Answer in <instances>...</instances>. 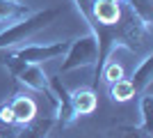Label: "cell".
I'll use <instances>...</instances> for the list:
<instances>
[{
    "instance_id": "obj_1",
    "label": "cell",
    "mask_w": 153,
    "mask_h": 138,
    "mask_svg": "<svg viewBox=\"0 0 153 138\" xmlns=\"http://www.w3.org/2000/svg\"><path fill=\"white\" fill-rule=\"evenodd\" d=\"M59 12H62L59 7H46L41 12H32L30 16H25V19H21V21H14L9 28H5L0 32V51L19 44V41H25L34 32L44 30L48 23H53L59 16Z\"/></svg>"
},
{
    "instance_id": "obj_2",
    "label": "cell",
    "mask_w": 153,
    "mask_h": 138,
    "mask_svg": "<svg viewBox=\"0 0 153 138\" xmlns=\"http://www.w3.org/2000/svg\"><path fill=\"white\" fill-rule=\"evenodd\" d=\"M0 65L5 67L7 72L12 74L14 78L19 81L21 85H25L32 92H41L53 101V92H51V76L41 69V65H30V62H23L14 55L12 51H7L2 58H0Z\"/></svg>"
},
{
    "instance_id": "obj_3",
    "label": "cell",
    "mask_w": 153,
    "mask_h": 138,
    "mask_svg": "<svg viewBox=\"0 0 153 138\" xmlns=\"http://www.w3.org/2000/svg\"><path fill=\"white\" fill-rule=\"evenodd\" d=\"M64 62L59 67L57 74H66V72H73V69H82V67H94L96 60H98V39L96 35L87 32V35H80L76 39H71L66 53L62 55Z\"/></svg>"
},
{
    "instance_id": "obj_4",
    "label": "cell",
    "mask_w": 153,
    "mask_h": 138,
    "mask_svg": "<svg viewBox=\"0 0 153 138\" xmlns=\"http://www.w3.org/2000/svg\"><path fill=\"white\" fill-rule=\"evenodd\" d=\"M71 39H62V41H51V44H27L21 46L16 51H12L14 55L23 62H30V65H44L48 60H55L59 55L66 53Z\"/></svg>"
},
{
    "instance_id": "obj_5",
    "label": "cell",
    "mask_w": 153,
    "mask_h": 138,
    "mask_svg": "<svg viewBox=\"0 0 153 138\" xmlns=\"http://www.w3.org/2000/svg\"><path fill=\"white\" fill-rule=\"evenodd\" d=\"M51 81V92H53V106H55V122H57L59 127H69L76 122V115H73V111H71V101H69V90L64 87L62 78H57V76H53Z\"/></svg>"
},
{
    "instance_id": "obj_6",
    "label": "cell",
    "mask_w": 153,
    "mask_h": 138,
    "mask_svg": "<svg viewBox=\"0 0 153 138\" xmlns=\"http://www.w3.org/2000/svg\"><path fill=\"white\" fill-rule=\"evenodd\" d=\"M126 12L123 2H114V0H94L91 2V26H114L119 23Z\"/></svg>"
},
{
    "instance_id": "obj_7",
    "label": "cell",
    "mask_w": 153,
    "mask_h": 138,
    "mask_svg": "<svg viewBox=\"0 0 153 138\" xmlns=\"http://www.w3.org/2000/svg\"><path fill=\"white\" fill-rule=\"evenodd\" d=\"M69 101H71V111L73 115L82 118V115H91L98 108V97H96L94 87H76L69 92Z\"/></svg>"
},
{
    "instance_id": "obj_8",
    "label": "cell",
    "mask_w": 153,
    "mask_h": 138,
    "mask_svg": "<svg viewBox=\"0 0 153 138\" xmlns=\"http://www.w3.org/2000/svg\"><path fill=\"white\" fill-rule=\"evenodd\" d=\"M7 104H9V108H12L14 118L19 120V124H23V127L37 118V101H34L30 94H25V92L14 94V97L9 99Z\"/></svg>"
},
{
    "instance_id": "obj_9",
    "label": "cell",
    "mask_w": 153,
    "mask_h": 138,
    "mask_svg": "<svg viewBox=\"0 0 153 138\" xmlns=\"http://www.w3.org/2000/svg\"><path fill=\"white\" fill-rule=\"evenodd\" d=\"M55 124H57V122H55V115L34 118L32 122H27V124L21 129L16 138H48V133L53 131V127H55Z\"/></svg>"
},
{
    "instance_id": "obj_10",
    "label": "cell",
    "mask_w": 153,
    "mask_h": 138,
    "mask_svg": "<svg viewBox=\"0 0 153 138\" xmlns=\"http://www.w3.org/2000/svg\"><path fill=\"white\" fill-rule=\"evenodd\" d=\"M151 67H153V55L146 53V55L142 58L140 67H137L133 72V76L128 78L135 87V94H142L144 90H149V85H151Z\"/></svg>"
},
{
    "instance_id": "obj_11",
    "label": "cell",
    "mask_w": 153,
    "mask_h": 138,
    "mask_svg": "<svg viewBox=\"0 0 153 138\" xmlns=\"http://www.w3.org/2000/svg\"><path fill=\"white\" fill-rule=\"evenodd\" d=\"M121 2L146 30H151V26H153V0H121Z\"/></svg>"
},
{
    "instance_id": "obj_12",
    "label": "cell",
    "mask_w": 153,
    "mask_h": 138,
    "mask_svg": "<svg viewBox=\"0 0 153 138\" xmlns=\"http://www.w3.org/2000/svg\"><path fill=\"white\" fill-rule=\"evenodd\" d=\"M32 9L19 0H0V23H14V21H21L30 16Z\"/></svg>"
},
{
    "instance_id": "obj_13",
    "label": "cell",
    "mask_w": 153,
    "mask_h": 138,
    "mask_svg": "<svg viewBox=\"0 0 153 138\" xmlns=\"http://www.w3.org/2000/svg\"><path fill=\"white\" fill-rule=\"evenodd\" d=\"M21 129H23V124H19V120L14 118L9 104L5 101L0 106V138H16Z\"/></svg>"
},
{
    "instance_id": "obj_14",
    "label": "cell",
    "mask_w": 153,
    "mask_h": 138,
    "mask_svg": "<svg viewBox=\"0 0 153 138\" xmlns=\"http://www.w3.org/2000/svg\"><path fill=\"white\" fill-rule=\"evenodd\" d=\"M101 138H151V131L140 124H119L108 129Z\"/></svg>"
},
{
    "instance_id": "obj_15",
    "label": "cell",
    "mask_w": 153,
    "mask_h": 138,
    "mask_svg": "<svg viewBox=\"0 0 153 138\" xmlns=\"http://www.w3.org/2000/svg\"><path fill=\"white\" fill-rule=\"evenodd\" d=\"M133 97H135V87L128 78H119L114 83H110V99L112 101L123 104V101H130Z\"/></svg>"
},
{
    "instance_id": "obj_16",
    "label": "cell",
    "mask_w": 153,
    "mask_h": 138,
    "mask_svg": "<svg viewBox=\"0 0 153 138\" xmlns=\"http://www.w3.org/2000/svg\"><path fill=\"white\" fill-rule=\"evenodd\" d=\"M151 104H153V94L149 90H144L142 92V99H140V115H142L140 127H144L149 131H151Z\"/></svg>"
},
{
    "instance_id": "obj_17",
    "label": "cell",
    "mask_w": 153,
    "mask_h": 138,
    "mask_svg": "<svg viewBox=\"0 0 153 138\" xmlns=\"http://www.w3.org/2000/svg\"><path fill=\"white\" fill-rule=\"evenodd\" d=\"M101 78L105 81V83H114V81L123 78V67L119 65V62H114V60H108V62L101 67Z\"/></svg>"
},
{
    "instance_id": "obj_18",
    "label": "cell",
    "mask_w": 153,
    "mask_h": 138,
    "mask_svg": "<svg viewBox=\"0 0 153 138\" xmlns=\"http://www.w3.org/2000/svg\"><path fill=\"white\" fill-rule=\"evenodd\" d=\"M114 2H121V0H114Z\"/></svg>"
}]
</instances>
